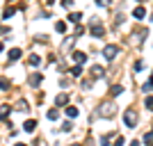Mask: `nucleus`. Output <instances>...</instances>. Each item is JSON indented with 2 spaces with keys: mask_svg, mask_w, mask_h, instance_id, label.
<instances>
[{
  "mask_svg": "<svg viewBox=\"0 0 153 146\" xmlns=\"http://www.w3.org/2000/svg\"><path fill=\"white\" fill-rule=\"evenodd\" d=\"M71 146H78V144H71Z\"/></svg>",
  "mask_w": 153,
  "mask_h": 146,
  "instance_id": "26",
  "label": "nucleus"
},
{
  "mask_svg": "<svg viewBox=\"0 0 153 146\" xmlns=\"http://www.w3.org/2000/svg\"><path fill=\"white\" fill-rule=\"evenodd\" d=\"M130 146H140V142H130Z\"/></svg>",
  "mask_w": 153,
  "mask_h": 146,
  "instance_id": "24",
  "label": "nucleus"
},
{
  "mask_svg": "<svg viewBox=\"0 0 153 146\" xmlns=\"http://www.w3.org/2000/svg\"><path fill=\"white\" fill-rule=\"evenodd\" d=\"M62 5H64V7H66V9H69V7H71V5H73V0H62Z\"/></svg>",
  "mask_w": 153,
  "mask_h": 146,
  "instance_id": "21",
  "label": "nucleus"
},
{
  "mask_svg": "<svg viewBox=\"0 0 153 146\" xmlns=\"http://www.w3.org/2000/svg\"><path fill=\"white\" fill-rule=\"evenodd\" d=\"M46 116H48L51 121H55V119H59V112H57V110H48V112H46Z\"/></svg>",
  "mask_w": 153,
  "mask_h": 146,
  "instance_id": "8",
  "label": "nucleus"
},
{
  "mask_svg": "<svg viewBox=\"0 0 153 146\" xmlns=\"http://www.w3.org/2000/svg\"><path fill=\"white\" fill-rule=\"evenodd\" d=\"M46 5H55V0H46Z\"/></svg>",
  "mask_w": 153,
  "mask_h": 146,
  "instance_id": "23",
  "label": "nucleus"
},
{
  "mask_svg": "<svg viewBox=\"0 0 153 146\" xmlns=\"http://www.w3.org/2000/svg\"><path fill=\"white\" fill-rule=\"evenodd\" d=\"M14 146H27V144H21V142H19V144H14Z\"/></svg>",
  "mask_w": 153,
  "mask_h": 146,
  "instance_id": "25",
  "label": "nucleus"
},
{
  "mask_svg": "<svg viewBox=\"0 0 153 146\" xmlns=\"http://www.w3.org/2000/svg\"><path fill=\"white\" fill-rule=\"evenodd\" d=\"M71 76H73V78H80V76H82V66H80V64L73 66V69H71Z\"/></svg>",
  "mask_w": 153,
  "mask_h": 146,
  "instance_id": "7",
  "label": "nucleus"
},
{
  "mask_svg": "<svg viewBox=\"0 0 153 146\" xmlns=\"http://www.w3.org/2000/svg\"><path fill=\"white\" fill-rule=\"evenodd\" d=\"M144 105H146L149 110H153V96H149V98H144Z\"/></svg>",
  "mask_w": 153,
  "mask_h": 146,
  "instance_id": "16",
  "label": "nucleus"
},
{
  "mask_svg": "<svg viewBox=\"0 0 153 146\" xmlns=\"http://www.w3.org/2000/svg\"><path fill=\"white\" fill-rule=\"evenodd\" d=\"M55 30H57L59 34H62V32H66V23H62V21H59V23H55Z\"/></svg>",
  "mask_w": 153,
  "mask_h": 146,
  "instance_id": "11",
  "label": "nucleus"
},
{
  "mask_svg": "<svg viewBox=\"0 0 153 146\" xmlns=\"http://www.w3.org/2000/svg\"><path fill=\"white\" fill-rule=\"evenodd\" d=\"M21 55H23V53H21L19 48H14V50H9V59H19Z\"/></svg>",
  "mask_w": 153,
  "mask_h": 146,
  "instance_id": "10",
  "label": "nucleus"
},
{
  "mask_svg": "<svg viewBox=\"0 0 153 146\" xmlns=\"http://www.w3.org/2000/svg\"><path fill=\"white\" fill-rule=\"evenodd\" d=\"M91 73H94V78H101V76H103V69H101V66H94V69H91Z\"/></svg>",
  "mask_w": 153,
  "mask_h": 146,
  "instance_id": "14",
  "label": "nucleus"
},
{
  "mask_svg": "<svg viewBox=\"0 0 153 146\" xmlns=\"http://www.w3.org/2000/svg\"><path fill=\"white\" fill-rule=\"evenodd\" d=\"M64 103H66V94H59L57 96V105H64Z\"/></svg>",
  "mask_w": 153,
  "mask_h": 146,
  "instance_id": "18",
  "label": "nucleus"
},
{
  "mask_svg": "<svg viewBox=\"0 0 153 146\" xmlns=\"http://www.w3.org/2000/svg\"><path fill=\"white\" fill-rule=\"evenodd\" d=\"M121 91H123V87H121V84H114V87L110 89V94H112V96H119Z\"/></svg>",
  "mask_w": 153,
  "mask_h": 146,
  "instance_id": "9",
  "label": "nucleus"
},
{
  "mask_svg": "<svg viewBox=\"0 0 153 146\" xmlns=\"http://www.w3.org/2000/svg\"><path fill=\"white\" fill-rule=\"evenodd\" d=\"M71 57L76 59L78 64H85V62H87V55H85V53H80V50H76L73 55H71Z\"/></svg>",
  "mask_w": 153,
  "mask_h": 146,
  "instance_id": "4",
  "label": "nucleus"
},
{
  "mask_svg": "<svg viewBox=\"0 0 153 146\" xmlns=\"http://www.w3.org/2000/svg\"><path fill=\"white\" fill-rule=\"evenodd\" d=\"M123 123H126V128H135V126H137V112H135V110H126Z\"/></svg>",
  "mask_w": 153,
  "mask_h": 146,
  "instance_id": "1",
  "label": "nucleus"
},
{
  "mask_svg": "<svg viewBox=\"0 0 153 146\" xmlns=\"http://www.w3.org/2000/svg\"><path fill=\"white\" fill-rule=\"evenodd\" d=\"M114 146H123V137H117V142H114Z\"/></svg>",
  "mask_w": 153,
  "mask_h": 146,
  "instance_id": "22",
  "label": "nucleus"
},
{
  "mask_svg": "<svg viewBox=\"0 0 153 146\" xmlns=\"http://www.w3.org/2000/svg\"><path fill=\"white\" fill-rule=\"evenodd\" d=\"M30 64H32V66H39V64H41V59H39L37 55H32V57H30Z\"/></svg>",
  "mask_w": 153,
  "mask_h": 146,
  "instance_id": "15",
  "label": "nucleus"
},
{
  "mask_svg": "<svg viewBox=\"0 0 153 146\" xmlns=\"http://www.w3.org/2000/svg\"><path fill=\"white\" fill-rule=\"evenodd\" d=\"M80 19H82V16H80V14H71V16H69V21H71V23H80Z\"/></svg>",
  "mask_w": 153,
  "mask_h": 146,
  "instance_id": "12",
  "label": "nucleus"
},
{
  "mask_svg": "<svg viewBox=\"0 0 153 146\" xmlns=\"http://www.w3.org/2000/svg\"><path fill=\"white\" fill-rule=\"evenodd\" d=\"M0 89H9V80H5V78H0Z\"/></svg>",
  "mask_w": 153,
  "mask_h": 146,
  "instance_id": "17",
  "label": "nucleus"
},
{
  "mask_svg": "<svg viewBox=\"0 0 153 146\" xmlns=\"http://www.w3.org/2000/svg\"><path fill=\"white\" fill-rule=\"evenodd\" d=\"M117 53H119L117 46H105V48H103V57L108 59V62H112V59L117 57Z\"/></svg>",
  "mask_w": 153,
  "mask_h": 146,
  "instance_id": "2",
  "label": "nucleus"
},
{
  "mask_svg": "<svg viewBox=\"0 0 153 146\" xmlns=\"http://www.w3.org/2000/svg\"><path fill=\"white\" fill-rule=\"evenodd\" d=\"M91 34H94V37H101V34H103V27H101V25H94V30H91Z\"/></svg>",
  "mask_w": 153,
  "mask_h": 146,
  "instance_id": "13",
  "label": "nucleus"
},
{
  "mask_svg": "<svg viewBox=\"0 0 153 146\" xmlns=\"http://www.w3.org/2000/svg\"><path fill=\"white\" fill-rule=\"evenodd\" d=\"M34 128H37V121H25V126H23V130H25V133H34Z\"/></svg>",
  "mask_w": 153,
  "mask_h": 146,
  "instance_id": "5",
  "label": "nucleus"
},
{
  "mask_svg": "<svg viewBox=\"0 0 153 146\" xmlns=\"http://www.w3.org/2000/svg\"><path fill=\"white\" fill-rule=\"evenodd\" d=\"M71 128H73V123H64V126H62V130H64V133H69Z\"/></svg>",
  "mask_w": 153,
  "mask_h": 146,
  "instance_id": "20",
  "label": "nucleus"
},
{
  "mask_svg": "<svg viewBox=\"0 0 153 146\" xmlns=\"http://www.w3.org/2000/svg\"><path fill=\"white\" fill-rule=\"evenodd\" d=\"M64 112H66V116H71V119H76V116H78V107H73V105H69Z\"/></svg>",
  "mask_w": 153,
  "mask_h": 146,
  "instance_id": "6",
  "label": "nucleus"
},
{
  "mask_svg": "<svg viewBox=\"0 0 153 146\" xmlns=\"http://www.w3.org/2000/svg\"><path fill=\"white\" fill-rule=\"evenodd\" d=\"M32 84H34V87H39V84H41V76H34V78H32Z\"/></svg>",
  "mask_w": 153,
  "mask_h": 146,
  "instance_id": "19",
  "label": "nucleus"
},
{
  "mask_svg": "<svg viewBox=\"0 0 153 146\" xmlns=\"http://www.w3.org/2000/svg\"><path fill=\"white\" fill-rule=\"evenodd\" d=\"M133 16H135L137 21H144V19H146V9H144V7H135Z\"/></svg>",
  "mask_w": 153,
  "mask_h": 146,
  "instance_id": "3",
  "label": "nucleus"
}]
</instances>
